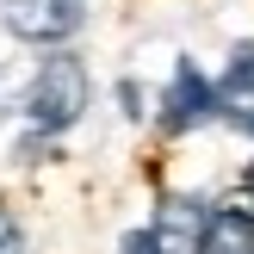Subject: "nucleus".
<instances>
[{"label": "nucleus", "instance_id": "obj_9", "mask_svg": "<svg viewBox=\"0 0 254 254\" xmlns=\"http://www.w3.org/2000/svg\"><path fill=\"white\" fill-rule=\"evenodd\" d=\"M248 198H254V168H248Z\"/></svg>", "mask_w": 254, "mask_h": 254}, {"label": "nucleus", "instance_id": "obj_3", "mask_svg": "<svg viewBox=\"0 0 254 254\" xmlns=\"http://www.w3.org/2000/svg\"><path fill=\"white\" fill-rule=\"evenodd\" d=\"M6 31L25 44H62L81 31V0H6Z\"/></svg>", "mask_w": 254, "mask_h": 254}, {"label": "nucleus", "instance_id": "obj_7", "mask_svg": "<svg viewBox=\"0 0 254 254\" xmlns=\"http://www.w3.org/2000/svg\"><path fill=\"white\" fill-rule=\"evenodd\" d=\"M0 254H25V236H19V223H12L6 205H0Z\"/></svg>", "mask_w": 254, "mask_h": 254}, {"label": "nucleus", "instance_id": "obj_2", "mask_svg": "<svg viewBox=\"0 0 254 254\" xmlns=\"http://www.w3.org/2000/svg\"><path fill=\"white\" fill-rule=\"evenodd\" d=\"M205 230H211V211L198 198H168L143 236L155 254H205Z\"/></svg>", "mask_w": 254, "mask_h": 254}, {"label": "nucleus", "instance_id": "obj_5", "mask_svg": "<svg viewBox=\"0 0 254 254\" xmlns=\"http://www.w3.org/2000/svg\"><path fill=\"white\" fill-rule=\"evenodd\" d=\"M211 99H217V112L236 130H254V44L236 50V62L223 68V81L211 87Z\"/></svg>", "mask_w": 254, "mask_h": 254}, {"label": "nucleus", "instance_id": "obj_4", "mask_svg": "<svg viewBox=\"0 0 254 254\" xmlns=\"http://www.w3.org/2000/svg\"><path fill=\"white\" fill-rule=\"evenodd\" d=\"M211 112H217L211 81L192 68V62H180V68H174V87H168V112H161V124H168V130H192V124H205Z\"/></svg>", "mask_w": 254, "mask_h": 254}, {"label": "nucleus", "instance_id": "obj_6", "mask_svg": "<svg viewBox=\"0 0 254 254\" xmlns=\"http://www.w3.org/2000/svg\"><path fill=\"white\" fill-rule=\"evenodd\" d=\"M205 254H254V211H242V205H230V211H211Z\"/></svg>", "mask_w": 254, "mask_h": 254}, {"label": "nucleus", "instance_id": "obj_8", "mask_svg": "<svg viewBox=\"0 0 254 254\" xmlns=\"http://www.w3.org/2000/svg\"><path fill=\"white\" fill-rule=\"evenodd\" d=\"M124 254H155V248H149V236L136 230V236H124Z\"/></svg>", "mask_w": 254, "mask_h": 254}, {"label": "nucleus", "instance_id": "obj_1", "mask_svg": "<svg viewBox=\"0 0 254 254\" xmlns=\"http://www.w3.org/2000/svg\"><path fill=\"white\" fill-rule=\"evenodd\" d=\"M81 106H87V68L74 56H44V68L31 81V99H25L31 124L37 130H68L81 118Z\"/></svg>", "mask_w": 254, "mask_h": 254}]
</instances>
